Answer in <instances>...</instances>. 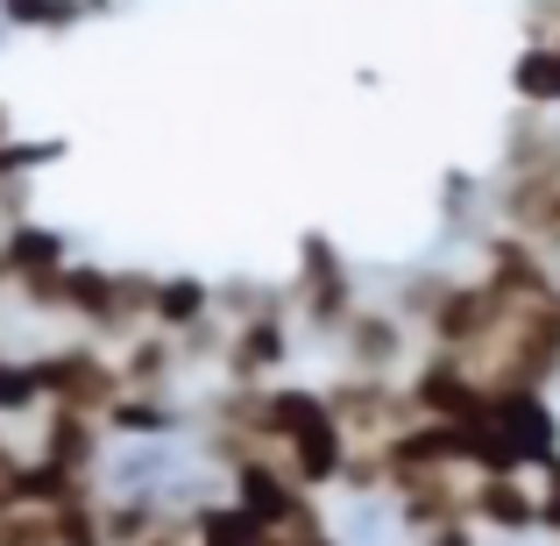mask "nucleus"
Here are the masks:
<instances>
[{
    "label": "nucleus",
    "mask_w": 560,
    "mask_h": 546,
    "mask_svg": "<svg viewBox=\"0 0 560 546\" xmlns=\"http://www.w3.org/2000/svg\"><path fill=\"white\" fill-rule=\"evenodd\" d=\"M362 299H370V291H362L355 263H348L327 234H305L299 256H291V277H284V305H291V320H299L305 341L334 348V334L355 320Z\"/></svg>",
    "instance_id": "obj_1"
},
{
    "label": "nucleus",
    "mask_w": 560,
    "mask_h": 546,
    "mask_svg": "<svg viewBox=\"0 0 560 546\" xmlns=\"http://www.w3.org/2000/svg\"><path fill=\"white\" fill-rule=\"evenodd\" d=\"M419 348H425V334L411 327L390 299H362L355 320L334 334V356H341L348 376H383V383H405V369L419 362Z\"/></svg>",
    "instance_id": "obj_2"
},
{
    "label": "nucleus",
    "mask_w": 560,
    "mask_h": 546,
    "mask_svg": "<svg viewBox=\"0 0 560 546\" xmlns=\"http://www.w3.org/2000/svg\"><path fill=\"white\" fill-rule=\"evenodd\" d=\"M206 320H220V299H213V284L206 277H191V270H156V284H150V327H164V334H199Z\"/></svg>",
    "instance_id": "obj_3"
},
{
    "label": "nucleus",
    "mask_w": 560,
    "mask_h": 546,
    "mask_svg": "<svg viewBox=\"0 0 560 546\" xmlns=\"http://www.w3.org/2000/svg\"><path fill=\"white\" fill-rule=\"evenodd\" d=\"M511 93L518 107L560 114V36H525L518 57H511Z\"/></svg>",
    "instance_id": "obj_4"
},
{
    "label": "nucleus",
    "mask_w": 560,
    "mask_h": 546,
    "mask_svg": "<svg viewBox=\"0 0 560 546\" xmlns=\"http://www.w3.org/2000/svg\"><path fill=\"white\" fill-rule=\"evenodd\" d=\"M14 136V121H8V107H0V142H8Z\"/></svg>",
    "instance_id": "obj_5"
}]
</instances>
